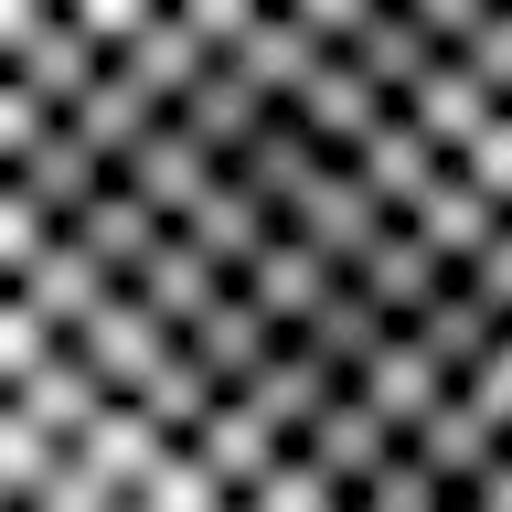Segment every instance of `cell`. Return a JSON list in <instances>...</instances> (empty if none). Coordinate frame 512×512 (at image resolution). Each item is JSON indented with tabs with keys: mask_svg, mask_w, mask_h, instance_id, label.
<instances>
[{
	"mask_svg": "<svg viewBox=\"0 0 512 512\" xmlns=\"http://www.w3.org/2000/svg\"><path fill=\"white\" fill-rule=\"evenodd\" d=\"M395 107V310L363 352L470 512H512V0H363Z\"/></svg>",
	"mask_w": 512,
	"mask_h": 512,
	"instance_id": "cell-2",
	"label": "cell"
},
{
	"mask_svg": "<svg viewBox=\"0 0 512 512\" xmlns=\"http://www.w3.org/2000/svg\"><path fill=\"white\" fill-rule=\"evenodd\" d=\"M352 0H0V214H96V160L203 75L342 32Z\"/></svg>",
	"mask_w": 512,
	"mask_h": 512,
	"instance_id": "cell-3",
	"label": "cell"
},
{
	"mask_svg": "<svg viewBox=\"0 0 512 512\" xmlns=\"http://www.w3.org/2000/svg\"><path fill=\"white\" fill-rule=\"evenodd\" d=\"M0 512H470L363 352L0 224Z\"/></svg>",
	"mask_w": 512,
	"mask_h": 512,
	"instance_id": "cell-1",
	"label": "cell"
}]
</instances>
